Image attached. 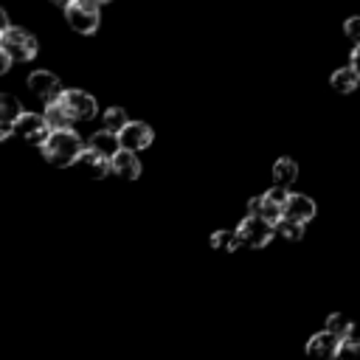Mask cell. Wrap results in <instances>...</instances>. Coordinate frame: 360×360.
I'll return each instance as SVG.
<instances>
[{"instance_id":"6da1fadb","label":"cell","mask_w":360,"mask_h":360,"mask_svg":"<svg viewBox=\"0 0 360 360\" xmlns=\"http://www.w3.org/2000/svg\"><path fill=\"white\" fill-rule=\"evenodd\" d=\"M84 152V143L79 138V132L73 127H65V129H51V135L45 138L42 143V158L51 163V166H76L79 155Z\"/></svg>"},{"instance_id":"7a4b0ae2","label":"cell","mask_w":360,"mask_h":360,"mask_svg":"<svg viewBox=\"0 0 360 360\" xmlns=\"http://www.w3.org/2000/svg\"><path fill=\"white\" fill-rule=\"evenodd\" d=\"M101 3L98 0H70L62 11H65V20L68 25L82 34V37H90L98 31V22H101Z\"/></svg>"},{"instance_id":"3957f363","label":"cell","mask_w":360,"mask_h":360,"mask_svg":"<svg viewBox=\"0 0 360 360\" xmlns=\"http://www.w3.org/2000/svg\"><path fill=\"white\" fill-rule=\"evenodd\" d=\"M236 233L242 239V248H250V250H262L270 245V239L276 236V225L259 214H248L239 225H236Z\"/></svg>"},{"instance_id":"277c9868","label":"cell","mask_w":360,"mask_h":360,"mask_svg":"<svg viewBox=\"0 0 360 360\" xmlns=\"http://www.w3.org/2000/svg\"><path fill=\"white\" fill-rule=\"evenodd\" d=\"M0 51H6L14 62H31V59L37 56L39 45H37L34 34L8 25V28H3V34H0Z\"/></svg>"},{"instance_id":"5b68a950","label":"cell","mask_w":360,"mask_h":360,"mask_svg":"<svg viewBox=\"0 0 360 360\" xmlns=\"http://www.w3.org/2000/svg\"><path fill=\"white\" fill-rule=\"evenodd\" d=\"M11 127H14V135H17V138H22V141H28V143H34V146H42L45 138L51 135V127H48L45 115L28 112V110H25Z\"/></svg>"},{"instance_id":"8992f818","label":"cell","mask_w":360,"mask_h":360,"mask_svg":"<svg viewBox=\"0 0 360 360\" xmlns=\"http://www.w3.org/2000/svg\"><path fill=\"white\" fill-rule=\"evenodd\" d=\"M62 104L68 107V112L73 115V121H90V118H96V112H98L96 98H93L87 90H79V87L65 90V93H62Z\"/></svg>"},{"instance_id":"52a82bcc","label":"cell","mask_w":360,"mask_h":360,"mask_svg":"<svg viewBox=\"0 0 360 360\" xmlns=\"http://www.w3.org/2000/svg\"><path fill=\"white\" fill-rule=\"evenodd\" d=\"M28 90L39 98V101H56V98H62V93H65V87H62V82H59V76L56 73H51V70H34L31 76H28Z\"/></svg>"},{"instance_id":"ba28073f","label":"cell","mask_w":360,"mask_h":360,"mask_svg":"<svg viewBox=\"0 0 360 360\" xmlns=\"http://www.w3.org/2000/svg\"><path fill=\"white\" fill-rule=\"evenodd\" d=\"M118 135H121V146L132 149V152H143L155 141V132H152V127L146 121H129Z\"/></svg>"},{"instance_id":"9c48e42d","label":"cell","mask_w":360,"mask_h":360,"mask_svg":"<svg viewBox=\"0 0 360 360\" xmlns=\"http://www.w3.org/2000/svg\"><path fill=\"white\" fill-rule=\"evenodd\" d=\"M340 343L343 340L335 332L323 329V332H318V335H312L307 340V357H312V360H332V357H338Z\"/></svg>"},{"instance_id":"30bf717a","label":"cell","mask_w":360,"mask_h":360,"mask_svg":"<svg viewBox=\"0 0 360 360\" xmlns=\"http://www.w3.org/2000/svg\"><path fill=\"white\" fill-rule=\"evenodd\" d=\"M138 152H132V149H121L112 160H110V172L115 174V177H121V180H138V174H141V160L135 158Z\"/></svg>"},{"instance_id":"8fae6325","label":"cell","mask_w":360,"mask_h":360,"mask_svg":"<svg viewBox=\"0 0 360 360\" xmlns=\"http://www.w3.org/2000/svg\"><path fill=\"white\" fill-rule=\"evenodd\" d=\"M87 146H90V149H96V152H101V155H104V158H110V160L124 149V146H121V135H118V132H112V129H107V127H104V129H98V132H93Z\"/></svg>"},{"instance_id":"7c38bea8","label":"cell","mask_w":360,"mask_h":360,"mask_svg":"<svg viewBox=\"0 0 360 360\" xmlns=\"http://www.w3.org/2000/svg\"><path fill=\"white\" fill-rule=\"evenodd\" d=\"M315 214H318V208L307 194H290V200L284 202V217H292L298 222H309V219H315Z\"/></svg>"},{"instance_id":"4fadbf2b","label":"cell","mask_w":360,"mask_h":360,"mask_svg":"<svg viewBox=\"0 0 360 360\" xmlns=\"http://www.w3.org/2000/svg\"><path fill=\"white\" fill-rule=\"evenodd\" d=\"M76 166H79L82 172H87L90 177H104V174L110 172V158H104L101 152H96V149L87 146V149L79 155Z\"/></svg>"},{"instance_id":"5bb4252c","label":"cell","mask_w":360,"mask_h":360,"mask_svg":"<svg viewBox=\"0 0 360 360\" xmlns=\"http://www.w3.org/2000/svg\"><path fill=\"white\" fill-rule=\"evenodd\" d=\"M329 84H332V90H338L340 96H349V93L357 90V84H360V73H357L352 65H349V68H338V70L332 73Z\"/></svg>"},{"instance_id":"9a60e30c","label":"cell","mask_w":360,"mask_h":360,"mask_svg":"<svg viewBox=\"0 0 360 360\" xmlns=\"http://www.w3.org/2000/svg\"><path fill=\"white\" fill-rule=\"evenodd\" d=\"M45 121L51 129H65V127H73V115L68 112V107L62 104V98L56 101H48L45 104Z\"/></svg>"},{"instance_id":"2e32d148","label":"cell","mask_w":360,"mask_h":360,"mask_svg":"<svg viewBox=\"0 0 360 360\" xmlns=\"http://www.w3.org/2000/svg\"><path fill=\"white\" fill-rule=\"evenodd\" d=\"M295 180H298V166H295V160H292V158H278V160L273 163V183L292 188Z\"/></svg>"},{"instance_id":"e0dca14e","label":"cell","mask_w":360,"mask_h":360,"mask_svg":"<svg viewBox=\"0 0 360 360\" xmlns=\"http://www.w3.org/2000/svg\"><path fill=\"white\" fill-rule=\"evenodd\" d=\"M304 225H307V222H298V219H292V217H281V219L276 222V236H281V239H287V242H298V239L304 236Z\"/></svg>"},{"instance_id":"ac0fdd59","label":"cell","mask_w":360,"mask_h":360,"mask_svg":"<svg viewBox=\"0 0 360 360\" xmlns=\"http://www.w3.org/2000/svg\"><path fill=\"white\" fill-rule=\"evenodd\" d=\"M211 248L214 250H225V253H233L242 248V239L236 231H214L211 233Z\"/></svg>"},{"instance_id":"d6986e66","label":"cell","mask_w":360,"mask_h":360,"mask_svg":"<svg viewBox=\"0 0 360 360\" xmlns=\"http://www.w3.org/2000/svg\"><path fill=\"white\" fill-rule=\"evenodd\" d=\"M22 112H25L22 104H20L11 93H3V96H0V121H3V124H14Z\"/></svg>"},{"instance_id":"ffe728a7","label":"cell","mask_w":360,"mask_h":360,"mask_svg":"<svg viewBox=\"0 0 360 360\" xmlns=\"http://www.w3.org/2000/svg\"><path fill=\"white\" fill-rule=\"evenodd\" d=\"M326 329H329V332H335L340 340H343V338H349V335H354V323H352L346 315H340V312H332V315L326 318Z\"/></svg>"},{"instance_id":"44dd1931","label":"cell","mask_w":360,"mask_h":360,"mask_svg":"<svg viewBox=\"0 0 360 360\" xmlns=\"http://www.w3.org/2000/svg\"><path fill=\"white\" fill-rule=\"evenodd\" d=\"M127 124H129V115H127L124 107H107V110H104V127H107V129L121 132Z\"/></svg>"},{"instance_id":"7402d4cb","label":"cell","mask_w":360,"mask_h":360,"mask_svg":"<svg viewBox=\"0 0 360 360\" xmlns=\"http://www.w3.org/2000/svg\"><path fill=\"white\" fill-rule=\"evenodd\" d=\"M338 357H343V360H360V338H354V335L343 338Z\"/></svg>"},{"instance_id":"603a6c76","label":"cell","mask_w":360,"mask_h":360,"mask_svg":"<svg viewBox=\"0 0 360 360\" xmlns=\"http://www.w3.org/2000/svg\"><path fill=\"white\" fill-rule=\"evenodd\" d=\"M343 34H346L354 45H360V17H349V20L343 22Z\"/></svg>"},{"instance_id":"cb8c5ba5","label":"cell","mask_w":360,"mask_h":360,"mask_svg":"<svg viewBox=\"0 0 360 360\" xmlns=\"http://www.w3.org/2000/svg\"><path fill=\"white\" fill-rule=\"evenodd\" d=\"M349 65L360 73V45H354V48H352V59H349Z\"/></svg>"},{"instance_id":"d4e9b609","label":"cell","mask_w":360,"mask_h":360,"mask_svg":"<svg viewBox=\"0 0 360 360\" xmlns=\"http://www.w3.org/2000/svg\"><path fill=\"white\" fill-rule=\"evenodd\" d=\"M11 62H14V59H11L6 51H0V73H6V70L11 68Z\"/></svg>"},{"instance_id":"484cf974","label":"cell","mask_w":360,"mask_h":360,"mask_svg":"<svg viewBox=\"0 0 360 360\" xmlns=\"http://www.w3.org/2000/svg\"><path fill=\"white\" fill-rule=\"evenodd\" d=\"M8 25H11V22H8V17H6V11L0 8V28H8Z\"/></svg>"},{"instance_id":"4316f807","label":"cell","mask_w":360,"mask_h":360,"mask_svg":"<svg viewBox=\"0 0 360 360\" xmlns=\"http://www.w3.org/2000/svg\"><path fill=\"white\" fill-rule=\"evenodd\" d=\"M51 3H53V6H59V8H65V6L70 3V0H51Z\"/></svg>"},{"instance_id":"83f0119b","label":"cell","mask_w":360,"mask_h":360,"mask_svg":"<svg viewBox=\"0 0 360 360\" xmlns=\"http://www.w3.org/2000/svg\"><path fill=\"white\" fill-rule=\"evenodd\" d=\"M98 3H112V0H98Z\"/></svg>"}]
</instances>
